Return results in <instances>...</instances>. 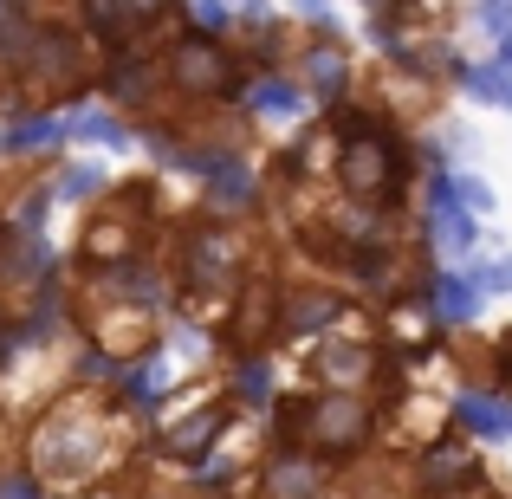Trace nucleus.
Here are the masks:
<instances>
[{"label": "nucleus", "instance_id": "393cba45", "mask_svg": "<svg viewBox=\"0 0 512 499\" xmlns=\"http://www.w3.org/2000/svg\"><path fill=\"white\" fill-rule=\"evenodd\" d=\"M454 188H461V201H467V208H480V214L493 208V188L480 182V175H461V182H454Z\"/></svg>", "mask_w": 512, "mask_h": 499}, {"label": "nucleus", "instance_id": "20e7f679", "mask_svg": "<svg viewBox=\"0 0 512 499\" xmlns=\"http://www.w3.org/2000/svg\"><path fill=\"white\" fill-rule=\"evenodd\" d=\"M338 182H344V195H357V201H389V195H396V182H402L396 143H389L383 130H376V137L344 143V156H338Z\"/></svg>", "mask_w": 512, "mask_h": 499}, {"label": "nucleus", "instance_id": "9d476101", "mask_svg": "<svg viewBox=\"0 0 512 499\" xmlns=\"http://www.w3.org/2000/svg\"><path fill=\"white\" fill-rule=\"evenodd\" d=\"M305 85H312L325 104H338V98H344V85H350V59H344L338 39H318V46L305 52Z\"/></svg>", "mask_w": 512, "mask_h": 499}, {"label": "nucleus", "instance_id": "423d86ee", "mask_svg": "<svg viewBox=\"0 0 512 499\" xmlns=\"http://www.w3.org/2000/svg\"><path fill=\"white\" fill-rule=\"evenodd\" d=\"M344 318V299L325 286H292L279 292V331L286 337H312V331H331Z\"/></svg>", "mask_w": 512, "mask_h": 499}, {"label": "nucleus", "instance_id": "f03ea898", "mask_svg": "<svg viewBox=\"0 0 512 499\" xmlns=\"http://www.w3.org/2000/svg\"><path fill=\"white\" fill-rule=\"evenodd\" d=\"M98 448H104V435L85 422V415H52V422H39V435H33V467L46 480H78V474L98 467Z\"/></svg>", "mask_w": 512, "mask_h": 499}, {"label": "nucleus", "instance_id": "dca6fc26", "mask_svg": "<svg viewBox=\"0 0 512 499\" xmlns=\"http://www.w3.org/2000/svg\"><path fill=\"white\" fill-rule=\"evenodd\" d=\"M150 85H156V65L137 59V52H124V59L104 72V91H111L117 104H143V98H150Z\"/></svg>", "mask_w": 512, "mask_h": 499}, {"label": "nucleus", "instance_id": "5701e85b", "mask_svg": "<svg viewBox=\"0 0 512 499\" xmlns=\"http://www.w3.org/2000/svg\"><path fill=\"white\" fill-rule=\"evenodd\" d=\"M52 137H59V124H46V117H39V124L7 130V137H0V150H7V156H20V150H39V143H52Z\"/></svg>", "mask_w": 512, "mask_h": 499}, {"label": "nucleus", "instance_id": "c85d7f7f", "mask_svg": "<svg viewBox=\"0 0 512 499\" xmlns=\"http://www.w3.org/2000/svg\"><path fill=\"white\" fill-rule=\"evenodd\" d=\"M500 376L512 383V337H506V350H500Z\"/></svg>", "mask_w": 512, "mask_h": 499}, {"label": "nucleus", "instance_id": "9b49d317", "mask_svg": "<svg viewBox=\"0 0 512 499\" xmlns=\"http://www.w3.org/2000/svg\"><path fill=\"white\" fill-rule=\"evenodd\" d=\"M188 279H195V286H221V279H234V240H227V234H195V240H188Z\"/></svg>", "mask_w": 512, "mask_h": 499}, {"label": "nucleus", "instance_id": "ddd939ff", "mask_svg": "<svg viewBox=\"0 0 512 499\" xmlns=\"http://www.w3.org/2000/svg\"><path fill=\"white\" fill-rule=\"evenodd\" d=\"M39 33H46V26H33V13H20V7H0V65L26 72V59H33Z\"/></svg>", "mask_w": 512, "mask_h": 499}, {"label": "nucleus", "instance_id": "a878e982", "mask_svg": "<svg viewBox=\"0 0 512 499\" xmlns=\"http://www.w3.org/2000/svg\"><path fill=\"white\" fill-rule=\"evenodd\" d=\"M240 383L253 389V402H260V396H266V363H253V357H247V363H240Z\"/></svg>", "mask_w": 512, "mask_h": 499}, {"label": "nucleus", "instance_id": "f3484780", "mask_svg": "<svg viewBox=\"0 0 512 499\" xmlns=\"http://www.w3.org/2000/svg\"><path fill=\"white\" fill-rule=\"evenodd\" d=\"M435 312L448 318V325H467V318L480 312V279L474 273H467V279L461 273H441L435 279Z\"/></svg>", "mask_w": 512, "mask_h": 499}, {"label": "nucleus", "instance_id": "6e6552de", "mask_svg": "<svg viewBox=\"0 0 512 499\" xmlns=\"http://www.w3.org/2000/svg\"><path fill=\"white\" fill-rule=\"evenodd\" d=\"M20 78H26V85H72V78H78V39L59 33V26H46Z\"/></svg>", "mask_w": 512, "mask_h": 499}, {"label": "nucleus", "instance_id": "f257e3e1", "mask_svg": "<svg viewBox=\"0 0 512 499\" xmlns=\"http://www.w3.org/2000/svg\"><path fill=\"white\" fill-rule=\"evenodd\" d=\"M286 435H299L305 448L331 454V461H344V454H357L363 441H370V402L350 396V389H325L318 402H299V409H286Z\"/></svg>", "mask_w": 512, "mask_h": 499}, {"label": "nucleus", "instance_id": "a211bd4d", "mask_svg": "<svg viewBox=\"0 0 512 499\" xmlns=\"http://www.w3.org/2000/svg\"><path fill=\"white\" fill-rule=\"evenodd\" d=\"M85 20L98 26L104 39H137V26H150V7H85Z\"/></svg>", "mask_w": 512, "mask_h": 499}, {"label": "nucleus", "instance_id": "412c9836", "mask_svg": "<svg viewBox=\"0 0 512 499\" xmlns=\"http://www.w3.org/2000/svg\"><path fill=\"white\" fill-rule=\"evenodd\" d=\"M72 130H78L85 143H104V150H117V143H124V124H117L111 111H85V117H78Z\"/></svg>", "mask_w": 512, "mask_h": 499}, {"label": "nucleus", "instance_id": "4468645a", "mask_svg": "<svg viewBox=\"0 0 512 499\" xmlns=\"http://www.w3.org/2000/svg\"><path fill=\"white\" fill-rule=\"evenodd\" d=\"M454 422H467L474 435H487V441H506L512 435V409H506V402H493V396H474V389L454 402Z\"/></svg>", "mask_w": 512, "mask_h": 499}, {"label": "nucleus", "instance_id": "7ed1b4c3", "mask_svg": "<svg viewBox=\"0 0 512 499\" xmlns=\"http://www.w3.org/2000/svg\"><path fill=\"white\" fill-rule=\"evenodd\" d=\"M169 85L188 91V98H227L234 91V59L208 33H182L169 46Z\"/></svg>", "mask_w": 512, "mask_h": 499}, {"label": "nucleus", "instance_id": "aec40b11", "mask_svg": "<svg viewBox=\"0 0 512 499\" xmlns=\"http://www.w3.org/2000/svg\"><path fill=\"white\" fill-rule=\"evenodd\" d=\"M461 85H467V98H480V104H506V85H512V78H500V65H467Z\"/></svg>", "mask_w": 512, "mask_h": 499}, {"label": "nucleus", "instance_id": "6ab92c4d", "mask_svg": "<svg viewBox=\"0 0 512 499\" xmlns=\"http://www.w3.org/2000/svg\"><path fill=\"white\" fill-rule=\"evenodd\" d=\"M253 111H273V117L299 111V85H286V78H273V72H266L260 85H253Z\"/></svg>", "mask_w": 512, "mask_h": 499}, {"label": "nucleus", "instance_id": "c756f323", "mask_svg": "<svg viewBox=\"0 0 512 499\" xmlns=\"http://www.w3.org/2000/svg\"><path fill=\"white\" fill-rule=\"evenodd\" d=\"M506 111H512V85H506Z\"/></svg>", "mask_w": 512, "mask_h": 499}, {"label": "nucleus", "instance_id": "1a4fd4ad", "mask_svg": "<svg viewBox=\"0 0 512 499\" xmlns=\"http://www.w3.org/2000/svg\"><path fill=\"white\" fill-rule=\"evenodd\" d=\"M221 428H227V409H221V402H201V409H188L175 428H163V454H182V461H188V454H201Z\"/></svg>", "mask_w": 512, "mask_h": 499}, {"label": "nucleus", "instance_id": "cd10ccee", "mask_svg": "<svg viewBox=\"0 0 512 499\" xmlns=\"http://www.w3.org/2000/svg\"><path fill=\"white\" fill-rule=\"evenodd\" d=\"M0 499H39V487H33V480H7V487H0Z\"/></svg>", "mask_w": 512, "mask_h": 499}, {"label": "nucleus", "instance_id": "2eb2a0df", "mask_svg": "<svg viewBox=\"0 0 512 499\" xmlns=\"http://www.w3.org/2000/svg\"><path fill=\"white\" fill-rule=\"evenodd\" d=\"M318 376H325L331 389H350L370 376V344H325L318 350Z\"/></svg>", "mask_w": 512, "mask_h": 499}, {"label": "nucleus", "instance_id": "39448f33", "mask_svg": "<svg viewBox=\"0 0 512 499\" xmlns=\"http://www.w3.org/2000/svg\"><path fill=\"white\" fill-rule=\"evenodd\" d=\"M480 474V454L461 448V441H435V448L422 454V467H415V493L428 499H448V493H467V480Z\"/></svg>", "mask_w": 512, "mask_h": 499}, {"label": "nucleus", "instance_id": "b1692460", "mask_svg": "<svg viewBox=\"0 0 512 499\" xmlns=\"http://www.w3.org/2000/svg\"><path fill=\"white\" fill-rule=\"evenodd\" d=\"M98 182H104V175H98V169H91V163H78V169H65V182H59V195H65V201H85V195H91V188H98Z\"/></svg>", "mask_w": 512, "mask_h": 499}, {"label": "nucleus", "instance_id": "4be33fe9", "mask_svg": "<svg viewBox=\"0 0 512 499\" xmlns=\"http://www.w3.org/2000/svg\"><path fill=\"white\" fill-rule=\"evenodd\" d=\"M435 221H441V234H448V247H454V253H474L480 227H474V214H467V208H448V214H435Z\"/></svg>", "mask_w": 512, "mask_h": 499}, {"label": "nucleus", "instance_id": "f8f14e48", "mask_svg": "<svg viewBox=\"0 0 512 499\" xmlns=\"http://www.w3.org/2000/svg\"><path fill=\"white\" fill-rule=\"evenodd\" d=\"M208 201H214L221 214L253 208V169H247V163H234V156H221V163L208 169Z\"/></svg>", "mask_w": 512, "mask_h": 499}, {"label": "nucleus", "instance_id": "0eeeda50", "mask_svg": "<svg viewBox=\"0 0 512 499\" xmlns=\"http://www.w3.org/2000/svg\"><path fill=\"white\" fill-rule=\"evenodd\" d=\"M318 461L312 454H292V448H279L273 461L260 467V499H312L318 493Z\"/></svg>", "mask_w": 512, "mask_h": 499}, {"label": "nucleus", "instance_id": "bb28decb", "mask_svg": "<svg viewBox=\"0 0 512 499\" xmlns=\"http://www.w3.org/2000/svg\"><path fill=\"white\" fill-rule=\"evenodd\" d=\"M188 20H195V26H221L227 7H188Z\"/></svg>", "mask_w": 512, "mask_h": 499}]
</instances>
